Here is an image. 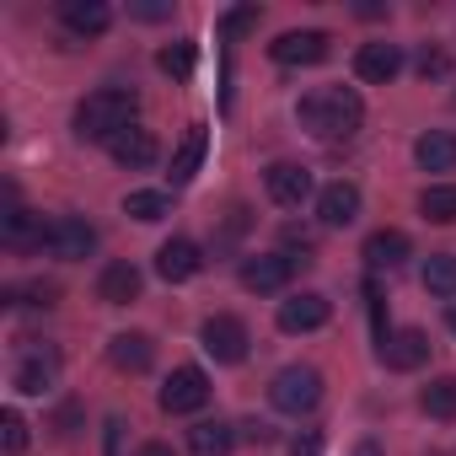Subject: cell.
<instances>
[{
  "label": "cell",
  "instance_id": "6da1fadb",
  "mask_svg": "<svg viewBox=\"0 0 456 456\" xmlns=\"http://www.w3.org/2000/svg\"><path fill=\"white\" fill-rule=\"evenodd\" d=\"M301 129L317 134V140H349L360 124H365V102L354 86H317L301 97Z\"/></svg>",
  "mask_w": 456,
  "mask_h": 456
},
{
  "label": "cell",
  "instance_id": "7a4b0ae2",
  "mask_svg": "<svg viewBox=\"0 0 456 456\" xmlns=\"http://www.w3.org/2000/svg\"><path fill=\"white\" fill-rule=\"evenodd\" d=\"M134 108H140V97L134 92H124V86H102V92H86L81 102H76V140H86V145H113L124 129H134Z\"/></svg>",
  "mask_w": 456,
  "mask_h": 456
},
{
  "label": "cell",
  "instance_id": "3957f363",
  "mask_svg": "<svg viewBox=\"0 0 456 456\" xmlns=\"http://www.w3.org/2000/svg\"><path fill=\"white\" fill-rule=\"evenodd\" d=\"M269 403L280 408V413H312L317 403H322V370H312V365H285L274 381H269Z\"/></svg>",
  "mask_w": 456,
  "mask_h": 456
},
{
  "label": "cell",
  "instance_id": "277c9868",
  "mask_svg": "<svg viewBox=\"0 0 456 456\" xmlns=\"http://www.w3.org/2000/svg\"><path fill=\"white\" fill-rule=\"evenodd\" d=\"M199 344H204V354L215 360V365H242L248 360V322L242 317H232V312H215L204 328H199Z\"/></svg>",
  "mask_w": 456,
  "mask_h": 456
},
{
  "label": "cell",
  "instance_id": "5b68a950",
  "mask_svg": "<svg viewBox=\"0 0 456 456\" xmlns=\"http://www.w3.org/2000/svg\"><path fill=\"white\" fill-rule=\"evenodd\" d=\"M92 248H97V225L86 215H54L49 220V253L54 258L81 264V258H92Z\"/></svg>",
  "mask_w": 456,
  "mask_h": 456
},
{
  "label": "cell",
  "instance_id": "8992f818",
  "mask_svg": "<svg viewBox=\"0 0 456 456\" xmlns=\"http://www.w3.org/2000/svg\"><path fill=\"white\" fill-rule=\"evenodd\" d=\"M333 54V38L317 33V28H301V33H280L269 44V60L274 65H322Z\"/></svg>",
  "mask_w": 456,
  "mask_h": 456
},
{
  "label": "cell",
  "instance_id": "52a82bcc",
  "mask_svg": "<svg viewBox=\"0 0 456 456\" xmlns=\"http://www.w3.org/2000/svg\"><path fill=\"white\" fill-rule=\"evenodd\" d=\"M328 317H333V301L322 296V290H301V296H290V301H280V333H317V328H328Z\"/></svg>",
  "mask_w": 456,
  "mask_h": 456
},
{
  "label": "cell",
  "instance_id": "ba28073f",
  "mask_svg": "<svg viewBox=\"0 0 456 456\" xmlns=\"http://www.w3.org/2000/svg\"><path fill=\"white\" fill-rule=\"evenodd\" d=\"M204 403H209V376L199 365H177L161 387V408L167 413H199Z\"/></svg>",
  "mask_w": 456,
  "mask_h": 456
},
{
  "label": "cell",
  "instance_id": "9c48e42d",
  "mask_svg": "<svg viewBox=\"0 0 456 456\" xmlns=\"http://www.w3.org/2000/svg\"><path fill=\"white\" fill-rule=\"evenodd\" d=\"M290 274H296V258H290V253H258V258H242V285H248L253 296H274V290H285Z\"/></svg>",
  "mask_w": 456,
  "mask_h": 456
},
{
  "label": "cell",
  "instance_id": "30bf717a",
  "mask_svg": "<svg viewBox=\"0 0 456 456\" xmlns=\"http://www.w3.org/2000/svg\"><path fill=\"white\" fill-rule=\"evenodd\" d=\"M264 188H269V199H274V204L301 209V204L312 199V172H306L301 161H274V167L264 172Z\"/></svg>",
  "mask_w": 456,
  "mask_h": 456
},
{
  "label": "cell",
  "instance_id": "8fae6325",
  "mask_svg": "<svg viewBox=\"0 0 456 456\" xmlns=\"http://www.w3.org/2000/svg\"><path fill=\"white\" fill-rule=\"evenodd\" d=\"M0 242H6V248H17V253L49 248V225H44V215H33V209L12 204L6 215H0Z\"/></svg>",
  "mask_w": 456,
  "mask_h": 456
},
{
  "label": "cell",
  "instance_id": "7c38bea8",
  "mask_svg": "<svg viewBox=\"0 0 456 456\" xmlns=\"http://www.w3.org/2000/svg\"><path fill=\"white\" fill-rule=\"evenodd\" d=\"M204 269V253H199V242H188V237H172V242H161L156 248V274L167 280V285H183V280H193Z\"/></svg>",
  "mask_w": 456,
  "mask_h": 456
},
{
  "label": "cell",
  "instance_id": "4fadbf2b",
  "mask_svg": "<svg viewBox=\"0 0 456 456\" xmlns=\"http://www.w3.org/2000/svg\"><path fill=\"white\" fill-rule=\"evenodd\" d=\"M429 360V333L424 328H397V333H387V344H381V365L387 370H419Z\"/></svg>",
  "mask_w": 456,
  "mask_h": 456
},
{
  "label": "cell",
  "instance_id": "5bb4252c",
  "mask_svg": "<svg viewBox=\"0 0 456 456\" xmlns=\"http://www.w3.org/2000/svg\"><path fill=\"white\" fill-rule=\"evenodd\" d=\"M317 220L333 225V232H338V225H354V220H360V188H354L349 177L328 183V188L317 193Z\"/></svg>",
  "mask_w": 456,
  "mask_h": 456
},
{
  "label": "cell",
  "instance_id": "9a60e30c",
  "mask_svg": "<svg viewBox=\"0 0 456 456\" xmlns=\"http://www.w3.org/2000/svg\"><path fill=\"white\" fill-rule=\"evenodd\" d=\"M397 70H403V49H397V44H360V54H354V76H360V81L387 86Z\"/></svg>",
  "mask_w": 456,
  "mask_h": 456
},
{
  "label": "cell",
  "instance_id": "2e32d148",
  "mask_svg": "<svg viewBox=\"0 0 456 456\" xmlns=\"http://www.w3.org/2000/svg\"><path fill=\"white\" fill-rule=\"evenodd\" d=\"M140 269L129 264V258H118V264H108L102 274H97V301H108V306H129V301H140Z\"/></svg>",
  "mask_w": 456,
  "mask_h": 456
},
{
  "label": "cell",
  "instance_id": "e0dca14e",
  "mask_svg": "<svg viewBox=\"0 0 456 456\" xmlns=\"http://www.w3.org/2000/svg\"><path fill=\"white\" fill-rule=\"evenodd\" d=\"M108 151H113V161H118V167H129V172H145V167H156V156H161L156 134H151V129H140V124H134V129H124Z\"/></svg>",
  "mask_w": 456,
  "mask_h": 456
},
{
  "label": "cell",
  "instance_id": "ac0fdd59",
  "mask_svg": "<svg viewBox=\"0 0 456 456\" xmlns=\"http://www.w3.org/2000/svg\"><path fill=\"white\" fill-rule=\"evenodd\" d=\"M408 253H413V242L397 225H381V232L365 237V264L370 269H397V264H408Z\"/></svg>",
  "mask_w": 456,
  "mask_h": 456
},
{
  "label": "cell",
  "instance_id": "d6986e66",
  "mask_svg": "<svg viewBox=\"0 0 456 456\" xmlns=\"http://www.w3.org/2000/svg\"><path fill=\"white\" fill-rule=\"evenodd\" d=\"M413 161L424 172H456V134L451 129H424L413 140Z\"/></svg>",
  "mask_w": 456,
  "mask_h": 456
},
{
  "label": "cell",
  "instance_id": "ffe728a7",
  "mask_svg": "<svg viewBox=\"0 0 456 456\" xmlns=\"http://www.w3.org/2000/svg\"><path fill=\"white\" fill-rule=\"evenodd\" d=\"M60 17H65V28L81 33V38H97V33H108V22H113L108 0H65Z\"/></svg>",
  "mask_w": 456,
  "mask_h": 456
},
{
  "label": "cell",
  "instance_id": "44dd1931",
  "mask_svg": "<svg viewBox=\"0 0 456 456\" xmlns=\"http://www.w3.org/2000/svg\"><path fill=\"white\" fill-rule=\"evenodd\" d=\"M108 360H113L118 370L140 376V370H151V360H156V344H151L145 333H113V344H108Z\"/></svg>",
  "mask_w": 456,
  "mask_h": 456
},
{
  "label": "cell",
  "instance_id": "7402d4cb",
  "mask_svg": "<svg viewBox=\"0 0 456 456\" xmlns=\"http://www.w3.org/2000/svg\"><path fill=\"white\" fill-rule=\"evenodd\" d=\"M54 376H60V354H54V349H33V354L17 365V392L38 397V392L54 387Z\"/></svg>",
  "mask_w": 456,
  "mask_h": 456
},
{
  "label": "cell",
  "instance_id": "603a6c76",
  "mask_svg": "<svg viewBox=\"0 0 456 456\" xmlns=\"http://www.w3.org/2000/svg\"><path fill=\"white\" fill-rule=\"evenodd\" d=\"M188 451L193 456H232L237 451V429L225 419H204V424L188 429Z\"/></svg>",
  "mask_w": 456,
  "mask_h": 456
},
{
  "label": "cell",
  "instance_id": "cb8c5ba5",
  "mask_svg": "<svg viewBox=\"0 0 456 456\" xmlns=\"http://www.w3.org/2000/svg\"><path fill=\"white\" fill-rule=\"evenodd\" d=\"M204 151H209V124H188L183 145L172 151V183H188L204 167Z\"/></svg>",
  "mask_w": 456,
  "mask_h": 456
},
{
  "label": "cell",
  "instance_id": "d4e9b609",
  "mask_svg": "<svg viewBox=\"0 0 456 456\" xmlns=\"http://www.w3.org/2000/svg\"><path fill=\"white\" fill-rule=\"evenodd\" d=\"M419 215L435 220V225H451L456 220V183H429L419 193Z\"/></svg>",
  "mask_w": 456,
  "mask_h": 456
},
{
  "label": "cell",
  "instance_id": "484cf974",
  "mask_svg": "<svg viewBox=\"0 0 456 456\" xmlns=\"http://www.w3.org/2000/svg\"><path fill=\"white\" fill-rule=\"evenodd\" d=\"M124 215H134V220H167L172 215V193H161V188H134L129 199H124Z\"/></svg>",
  "mask_w": 456,
  "mask_h": 456
},
{
  "label": "cell",
  "instance_id": "4316f807",
  "mask_svg": "<svg viewBox=\"0 0 456 456\" xmlns=\"http://www.w3.org/2000/svg\"><path fill=\"white\" fill-rule=\"evenodd\" d=\"M419 408L429 419H456V376H435L424 392H419Z\"/></svg>",
  "mask_w": 456,
  "mask_h": 456
},
{
  "label": "cell",
  "instance_id": "83f0119b",
  "mask_svg": "<svg viewBox=\"0 0 456 456\" xmlns=\"http://www.w3.org/2000/svg\"><path fill=\"white\" fill-rule=\"evenodd\" d=\"M424 290H429V296H456V253H429V264H424Z\"/></svg>",
  "mask_w": 456,
  "mask_h": 456
},
{
  "label": "cell",
  "instance_id": "f1b7e54d",
  "mask_svg": "<svg viewBox=\"0 0 456 456\" xmlns=\"http://www.w3.org/2000/svg\"><path fill=\"white\" fill-rule=\"evenodd\" d=\"M193 60H199V49H193L188 38H183V44H167V49L156 54V65H161L172 81H188V76H193Z\"/></svg>",
  "mask_w": 456,
  "mask_h": 456
},
{
  "label": "cell",
  "instance_id": "f546056e",
  "mask_svg": "<svg viewBox=\"0 0 456 456\" xmlns=\"http://www.w3.org/2000/svg\"><path fill=\"white\" fill-rule=\"evenodd\" d=\"M22 451H28V419L0 413V456H22Z\"/></svg>",
  "mask_w": 456,
  "mask_h": 456
},
{
  "label": "cell",
  "instance_id": "4dcf8cb0",
  "mask_svg": "<svg viewBox=\"0 0 456 456\" xmlns=\"http://www.w3.org/2000/svg\"><path fill=\"white\" fill-rule=\"evenodd\" d=\"M419 76H424V81H440V76H451V54H445L440 44H424V54H419Z\"/></svg>",
  "mask_w": 456,
  "mask_h": 456
},
{
  "label": "cell",
  "instance_id": "1f68e13d",
  "mask_svg": "<svg viewBox=\"0 0 456 456\" xmlns=\"http://www.w3.org/2000/svg\"><path fill=\"white\" fill-rule=\"evenodd\" d=\"M242 232H248V209L237 204L232 215H225V225H220V232H215V248H232V242H237Z\"/></svg>",
  "mask_w": 456,
  "mask_h": 456
},
{
  "label": "cell",
  "instance_id": "d6a6232c",
  "mask_svg": "<svg viewBox=\"0 0 456 456\" xmlns=\"http://www.w3.org/2000/svg\"><path fill=\"white\" fill-rule=\"evenodd\" d=\"M225 33H248V28H258V6H237V12H225V22H220Z\"/></svg>",
  "mask_w": 456,
  "mask_h": 456
},
{
  "label": "cell",
  "instance_id": "836d02e7",
  "mask_svg": "<svg viewBox=\"0 0 456 456\" xmlns=\"http://www.w3.org/2000/svg\"><path fill=\"white\" fill-rule=\"evenodd\" d=\"M129 17H140V22H167L172 6H161V0H140V6H129Z\"/></svg>",
  "mask_w": 456,
  "mask_h": 456
},
{
  "label": "cell",
  "instance_id": "e575fe53",
  "mask_svg": "<svg viewBox=\"0 0 456 456\" xmlns=\"http://www.w3.org/2000/svg\"><path fill=\"white\" fill-rule=\"evenodd\" d=\"M296 456H322V435H317V429H306V435L296 440Z\"/></svg>",
  "mask_w": 456,
  "mask_h": 456
},
{
  "label": "cell",
  "instance_id": "d590c367",
  "mask_svg": "<svg viewBox=\"0 0 456 456\" xmlns=\"http://www.w3.org/2000/svg\"><path fill=\"white\" fill-rule=\"evenodd\" d=\"M140 456H172V445H161V440H151V445H140Z\"/></svg>",
  "mask_w": 456,
  "mask_h": 456
},
{
  "label": "cell",
  "instance_id": "8d00e7d4",
  "mask_svg": "<svg viewBox=\"0 0 456 456\" xmlns=\"http://www.w3.org/2000/svg\"><path fill=\"white\" fill-rule=\"evenodd\" d=\"M108 456H118V419L108 424Z\"/></svg>",
  "mask_w": 456,
  "mask_h": 456
},
{
  "label": "cell",
  "instance_id": "74e56055",
  "mask_svg": "<svg viewBox=\"0 0 456 456\" xmlns=\"http://www.w3.org/2000/svg\"><path fill=\"white\" fill-rule=\"evenodd\" d=\"M354 456H381V445H376V440H360V445H354Z\"/></svg>",
  "mask_w": 456,
  "mask_h": 456
},
{
  "label": "cell",
  "instance_id": "f35d334b",
  "mask_svg": "<svg viewBox=\"0 0 456 456\" xmlns=\"http://www.w3.org/2000/svg\"><path fill=\"white\" fill-rule=\"evenodd\" d=\"M451 333H456V312H451Z\"/></svg>",
  "mask_w": 456,
  "mask_h": 456
}]
</instances>
